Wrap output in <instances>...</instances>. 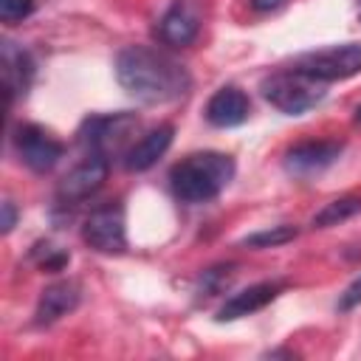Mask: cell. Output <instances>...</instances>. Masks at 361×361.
<instances>
[{
    "label": "cell",
    "mask_w": 361,
    "mask_h": 361,
    "mask_svg": "<svg viewBox=\"0 0 361 361\" xmlns=\"http://www.w3.org/2000/svg\"><path fill=\"white\" fill-rule=\"evenodd\" d=\"M341 155L338 141H302L285 152V169L290 175H313L336 164Z\"/></svg>",
    "instance_id": "11"
},
{
    "label": "cell",
    "mask_w": 361,
    "mask_h": 361,
    "mask_svg": "<svg viewBox=\"0 0 361 361\" xmlns=\"http://www.w3.org/2000/svg\"><path fill=\"white\" fill-rule=\"evenodd\" d=\"M293 68L307 73L316 82H324V85L327 82H341V79H350V76L361 73V45L358 42H344V45L310 51V54H302Z\"/></svg>",
    "instance_id": "4"
},
{
    "label": "cell",
    "mask_w": 361,
    "mask_h": 361,
    "mask_svg": "<svg viewBox=\"0 0 361 361\" xmlns=\"http://www.w3.org/2000/svg\"><path fill=\"white\" fill-rule=\"evenodd\" d=\"M248 113H251V102L234 85L214 90L212 99L206 102V121L214 127H237L248 118Z\"/></svg>",
    "instance_id": "12"
},
{
    "label": "cell",
    "mask_w": 361,
    "mask_h": 361,
    "mask_svg": "<svg viewBox=\"0 0 361 361\" xmlns=\"http://www.w3.org/2000/svg\"><path fill=\"white\" fill-rule=\"evenodd\" d=\"M200 31V17L189 0H175L158 20V39L172 48H186Z\"/></svg>",
    "instance_id": "9"
},
{
    "label": "cell",
    "mask_w": 361,
    "mask_h": 361,
    "mask_svg": "<svg viewBox=\"0 0 361 361\" xmlns=\"http://www.w3.org/2000/svg\"><path fill=\"white\" fill-rule=\"evenodd\" d=\"M296 234H299L296 226L282 223V226H271V228H262V231L248 234V237L243 240V245H248V248H276V245L290 243Z\"/></svg>",
    "instance_id": "17"
},
{
    "label": "cell",
    "mask_w": 361,
    "mask_h": 361,
    "mask_svg": "<svg viewBox=\"0 0 361 361\" xmlns=\"http://www.w3.org/2000/svg\"><path fill=\"white\" fill-rule=\"evenodd\" d=\"M0 71H3V87H6V99L14 102L20 96L28 93L31 82H34V59L31 54L11 42V39H3V48H0Z\"/></svg>",
    "instance_id": "10"
},
{
    "label": "cell",
    "mask_w": 361,
    "mask_h": 361,
    "mask_svg": "<svg viewBox=\"0 0 361 361\" xmlns=\"http://www.w3.org/2000/svg\"><path fill=\"white\" fill-rule=\"evenodd\" d=\"M355 116H358V121H361V107H358V110H355Z\"/></svg>",
    "instance_id": "23"
},
{
    "label": "cell",
    "mask_w": 361,
    "mask_h": 361,
    "mask_svg": "<svg viewBox=\"0 0 361 361\" xmlns=\"http://www.w3.org/2000/svg\"><path fill=\"white\" fill-rule=\"evenodd\" d=\"M288 0H251V8L254 11H259V14H265V11H276V8H282Z\"/></svg>",
    "instance_id": "22"
},
{
    "label": "cell",
    "mask_w": 361,
    "mask_h": 361,
    "mask_svg": "<svg viewBox=\"0 0 361 361\" xmlns=\"http://www.w3.org/2000/svg\"><path fill=\"white\" fill-rule=\"evenodd\" d=\"M138 118L133 113H113V116H93L79 130V141L87 147V152H99L110 158L113 152H121L130 135L135 133ZM127 152V149H124Z\"/></svg>",
    "instance_id": "6"
},
{
    "label": "cell",
    "mask_w": 361,
    "mask_h": 361,
    "mask_svg": "<svg viewBox=\"0 0 361 361\" xmlns=\"http://www.w3.org/2000/svg\"><path fill=\"white\" fill-rule=\"evenodd\" d=\"M361 212V197H336L330 203H324L316 214H313V228H327V226H338L344 220H350L353 214Z\"/></svg>",
    "instance_id": "16"
},
{
    "label": "cell",
    "mask_w": 361,
    "mask_h": 361,
    "mask_svg": "<svg viewBox=\"0 0 361 361\" xmlns=\"http://www.w3.org/2000/svg\"><path fill=\"white\" fill-rule=\"evenodd\" d=\"M172 135H175L172 124H158V127H152L147 135H141L138 141H133V144L127 147V152H124V166H127L130 172H144V169H149V166L169 149Z\"/></svg>",
    "instance_id": "13"
},
{
    "label": "cell",
    "mask_w": 361,
    "mask_h": 361,
    "mask_svg": "<svg viewBox=\"0 0 361 361\" xmlns=\"http://www.w3.org/2000/svg\"><path fill=\"white\" fill-rule=\"evenodd\" d=\"M107 172H110L107 158L99 155V152H87L85 161H79V164L59 180V189H56L59 200H71V203H73V200L90 197L93 192L102 189V183L107 180Z\"/></svg>",
    "instance_id": "8"
},
{
    "label": "cell",
    "mask_w": 361,
    "mask_h": 361,
    "mask_svg": "<svg viewBox=\"0 0 361 361\" xmlns=\"http://www.w3.org/2000/svg\"><path fill=\"white\" fill-rule=\"evenodd\" d=\"M358 305H361V276L347 285V290H344L341 299H338V310H353V307H358Z\"/></svg>",
    "instance_id": "20"
},
{
    "label": "cell",
    "mask_w": 361,
    "mask_h": 361,
    "mask_svg": "<svg viewBox=\"0 0 361 361\" xmlns=\"http://www.w3.org/2000/svg\"><path fill=\"white\" fill-rule=\"evenodd\" d=\"M234 178V161L226 152H192L169 172L172 195L183 203L214 200Z\"/></svg>",
    "instance_id": "2"
},
{
    "label": "cell",
    "mask_w": 361,
    "mask_h": 361,
    "mask_svg": "<svg viewBox=\"0 0 361 361\" xmlns=\"http://www.w3.org/2000/svg\"><path fill=\"white\" fill-rule=\"evenodd\" d=\"M231 276H234V265L209 268V271H203V276H200V282H197V293H200V296H214V293H220V290L228 285Z\"/></svg>",
    "instance_id": "18"
},
{
    "label": "cell",
    "mask_w": 361,
    "mask_h": 361,
    "mask_svg": "<svg viewBox=\"0 0 361 361\" xmlns=\"http://www.w3.org/2000/svg\"><path fill=\"white\" fill-rule=\"evenodd\" d=\"M14 147L23 158V164L34 172H48L51 166H56V161L65 152L62 141H56L51 133H45L37 124H20L14 130Z\"/></svg>",
    "instance_id": "7"
},
{
    "label": "cell",
    "mask_w": 361,
    "mask_h": 361,
    "mask_svg": "<svg viewBox=\"0 0 361 361\" xmlns=\"http://www.w3.org/2000/svg\"><path fill=\"white\" fill-rule=\"evenodd\" d=\"M259 90H262L265 102H271L285 116H302L324 99V82H316L296 68L276 71V73L265 76Z\"/></svg>",
    "instance_id": "3"
},
{
    "label": "cell",
    "mask_w": 361,
    "mask_h": 361,
    "mask_svg": "<svg viewBox=\"0 0 361 361\" xmlns=\"http://www.w3.org/2000/svg\"><path fill=\"white\" fill-rule=\"evenodd\" d=\"M3 220H0V228H3V234H8L14 226H17V206L11 203V200H3Z\"/></svg>",
    "instance_id": "21"
},
{
    "label": "cell",
    "mask_w": 361,
    "mask_h": 361,
    "mask_svg": "<svg viewBox=\"0 0 361 361\" xmlns=\"http://www.w3.org/2000/svg\"><path fill=\"white\" fill-rule=\"evenodd\" d=\"M82 240L99 251V254H121L127 248V223H124V206L116 203H104L99 209H93L85 217L82 226Z\"/></svg>",
    "instance_id": "5"
},
{
    "label": "cell",
    "mask_w": 361,
    "mask_h": 361,
    "mask_svg": "<svg viewBox=\"0 0 361 361\" xmlns=\"http://www.w3.org/2000/svg\"><path fill=\"white\" fill-rule=\"evenodd\" d=\"M31 11H34V0H0V20L6 25L25 20Z\"/></svg>",
    "instance_id": "19"
},
{
    "label": "cell",
    "mask_w": 361,
    "mask_h": 361,
    "mask_svg": "<svg viewBox=\"0 0 361 361\" xmlns=\"http://www.w3.org/2000/svg\"><path fill=\"white\" fill-rule=\"evenodd\" d=\"M79 299H82V288L76 282H71V279L48 285L39 293V302H37V310H34L37 324H51V322L68 316L71 310H76Z\"/></svg>",
    "instance_id": "15"
},
{
    "label": "cell",
    "mask_w": 361,
    "mask_h": 361,
    "mask_svg": "<svg viewBox=\"0 0 361 361\" xmlns=\"http://www.w3.org/2000/svg\"><path fill=\"white\" fill-rule=\"evenodd\" d=\"M282 285L279 282H257V285H248L245 290L228 296L223 302V307L217 310V322H234V319H243L248 313H257L262 310L265 305H271L276 296H279Z\"/></svg>",
    "instance_id": "14"
},
{
    "label": "cell",
    "mask_w": 361,
    "mask_h": 361,
    "mask_svg": "<svg viewBox=\"0 0 361 361\" xmlns=\"http://www.w3.org/2000/svg\"><path fill=\"white\" fill-rule=\"evenodd\" d=\"M118 85L144 104H166L186 96L192 76L189 71L164 51L147 45H127L116 56Z\"/></svg>",
    "instance_id": "1"
}]
</instances>
